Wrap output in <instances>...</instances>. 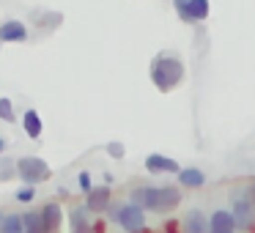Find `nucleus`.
<instances>
[{
	"mask_svg": "<svg viewBox=\"0 0 255 233\" xmlns=\"http://www.w3.org/2000/svg\"><path fill=\"white\" fill-rule=\"evenodd\" d=\"M129 203L140 206L143 211H156V214H167V211L181 206V189L178 187H137L129 198Z\"/></svg>",
	"mask_w": 255,
	"mask_h": 233,
	"instance_id": "f257e3e1",
	"label": "nucleus"
},
{
	"mask_svg": "<svg viewBox=\"0 0 255 233\" xmlns=\"http://www.w3.org/2000/svg\"><path fill=\"white\" fill-rule=\"evenodd\" d=\"M151 80L162 94H167L184 80V63L176 55H159L151 63Z\"/></svg>",
	"mask_w": 255,
	"mask_h": 233,
	"instance_id": "f03ea898",
	"label": "nucleus"
},
{
	"mask_svg": "<svg viewBox=\"0 0 255 233\" xmlns=\"http://www.w3.org/2000/svg\"><path fill=\"white\" fill-rule=\"evenodd\" d=\"M107 217L124 233H145V211L134 203H113L107 209Z\"/></svg>",
	"mask_w": 255,
	"mask_h": 233,
	"instance_id": "7ed1b4c3",
	"label": "nucleus"
},
{
	"mask_svg": "<svg viewBox=\"0 0 255 233\" xmlns=\"http://www.w3.org/2000/svg\"><path fill=\"white\" fill-rule=\"evenodd\" d=\"M231 214H233V222H236V231L250 233L255 228V206H253V200H250L247 189H236V192H233Z\"/></svg>",
	"mask_w": 255,
	"mask_h": 233,
	"instance_id": "20e7f679",
	"label": "nucleus"
},
{
	"mask_svg": "<svg viewBox=\"0 0 255 233\" xmlns=\"http://www.w3.org/2000/svg\"><path fill=\"white\" fill-rule=\"evenodd\" d=\"M17 176L22 178L28 187H36V184L47 181V178L52 176V170L44 159H39V156H22V159L17 162Z\"/></svg>",
	"mask_w": 255,
	"mask_h": 233,
	"instance_id": "39448f33",
	"label": "nucleus"
},
{
	"mask_svg": "<svg viewBox=\"0 0 255 233\" xmlns=\"http://www.w3.org/2000/svg\"><path fill=\"white\" fill-rule=\"evenodd\" d=\"M110 206H113L110 187H94L85 195V211H88V214H107Z\"/></svg>",
	"mask_w": 255,
	"mask_h": 233,
	"instance_id": "423d86ee",
	"label": "nucleus"
},
{
	"mask_svg": "<svg viewBox=\"0 0 255 233\" xmlns=\"http://www.w3.org/2000/svg\"><path fill=\"white\" fill-rule=\"evenodd\" d=\"M209 233H236V222H233L231 209H217L209 217Z\"/></svg>",
	"mask_w": 255,
	"mask_h": 233,
	"instance_id": "0eeeda50",
	"label": "nucleus"
},
{
	"mask_svg": "<svg viewBox=\"0 0 255 233\" xmlns=\"http://www.w3.org/2000/svg\"><path fill=\"white\" fill-rule=\"evenodd\" d=\"M41 214V228L44 233H58L61 231V222H63V211L58 203H44V209H39Z\"/></svg>",
	"mask_w": 255,
	"mask_h": 233,
	"instance_id": "6e6552de",
	"label": "nucleus"
},
{
	"mask_svg": "<svg viewBox=\"0 0 255 233\" xmlns=\"http://www.w3.org/2000/svg\"><path fill=\"white\" fill-rule=\"evenodd\" d=\"M145 170L148 173H181V165H178L176 159H170V156H162V154H151L145 156Z\"/></svg>",
	"mask_w": 255,
	"mask_h": 233,
	"instance_id": "1a4fd4ad",
	"label": "nucleus"
},
{
	"mask_svg": "<svg viewBox=\"0 0 255 233\" xmlns=\"http://www.w3.org/2000/svg\"><path fill=\"white\" fill-rule=\"evenodd\" d=\"M69 225H72V233H96V222L88 220V211L83 209H72L69 211Z\"/></svg>",
	"mask_w": 255,
	"mask_h": 233,
	"instance_id": "9d476101",
	"label": "nucleus"
},
{
	"mask_svg": "<svg viewBox=\"0 0 255 233\" xmlns=\"http://www.w3.org/2000/svg\"><path fill=\"white\" fill-rule=\"evenodd\" d=\"M181 231L184 233H209V220H206V214L200 209H192V211H187V217H184Z\"/></svg>",
	"mask_w": 255,
	"mask_h": 233,
	"instance_id": "9b49d317",
	"label": "nucleus"
},
{
	"mask_svg": "<svg viewBox=\"0 0 255 233\" xmlns=\"http://www.w3.org/2000/svg\"><path fill=\"white\" fill-rule=\"evenodd\" d=\"M178 184H181L184 189H200L206 184V173L198 170V167H181V173H178Z\"/></svg>",
	"mask_w": 255,
	"mask_h": 233,
	"instance_id": "f8f14e48",
	"label": "nucleus"
},
{
	"mask_svg": "<svg viewBox=\"0 0 255 233\" xmlns=\"http://www.w3.org/2000/svg\"><path fill=\"white\" fill-rule=\"evenodd\" d=\"M28 39V28L22 22H6L0 25V41H25Z\"/></svg>",
	"mask_w": 255,
	"mask_h": 233,
	"instance_id": "ddd939ff",
	"label": "nucleus"
},
{
	"mask_svg": "<svg viewBox=\"0 0 255 233\" xmlns=\"http://www.w3.org/2000/svg\"><path fill=\"white\" fill-rule=\"evenodd\" d=\"M22 126H25V132H28V137H33V140H39L41 132H44V123H41V118L36 110H28L22 116Z\"/></svg>",
	"mask_w": 255,
	"mask_h": 233,
	"instance_id": "4468645a",
	"label": "nucleus"
},
{
	"mask_svg": "<svg viewBox=\"0 0 255 233\" xmlns=\"http://www.w3.org/2000/svg\"><path fill=\"white\" fill-rule=\"evenodd\" d=\"M206 17H209V0H189L187 22H200Z\"/></svg>",
	"mask_w": 255,
	"mask_h": 233,
	"instance_id": "2eb2a0df",
	"label": "nucleus"
},
{
	"mask_svg": "<svg viewBox=\"0 0 255 233\" xmlns=\"http://www.w3.org/2000/svg\"><path fill=\"white\" fill-rule=\"evenodd\" d=\"M0 233H25L22 214H6V220L0 225Z\"/></svg>",
	"mask_w": 255,
	"mask_h": 233,
	"instance_id": "dca6fc26",
	"label": "nucleus"
},
{
	"mask_svg": "<svg viewBox=\"0 0 255 233\" xmlns=\"http://www.w3.org/2000/svg\"><path fill=\"white\" fill-rule=\"evenodd\" d=\"M22 222H25V233H44L39 211H25V214H22Z\"/></svg>",
	"mask_w": 255,
	"mask_h": 233,
	"instance_id": "f3484780",
	"label": "nucleus"
},
{
	"mask_svg": "<svg viewBox=\"0 0 255 233\" xmlns=\"http://www.w3.org/2000/svg\"><path fill=\"white\" fill-rule=\"evenodd\" d=\"M14 198H17L19 203H30V200L36 198V189H33V187H28V184H25L22 189H17V195H14Z\"/></svg>",
	"mask_w": 255,
	"mask_h": 233,
	"instance_id": "a211bd4d",
	"label": "nucleus"
},
{
	"mask_svg": "<svg viewBox=\"0 0 255 233\" xmlns=\"http://www.w3.org/2000/svg\"><path fill=\"white\" fill-rule=\"evenodd\" d=\"M77 184H80V192H85V195H88L91 189H94V181H91V173H88V170H83V173L77 176Z\"/></svg>",
	"mask_w": 255,
	"mask_h": 233,
	"instance_id": "6ab92c4d",
	"label": "nucleus"
},
{
	"mask_svg": "<svg viewBox=\"0 0 255 233\" xmlns=\"http://www.w3.org/2000/svg\"><path fill=\"white\" fill-rule=\"evenodd\" d=\"M0 118L3 121H14V107L8 99H0Z\"/></svg>",
	"mask_w": 255,
	"mask_h": 233,
	"instance_id": "aec40b11",
	"label": "nucleus"
},
{
	"mask_svg": "<svg viewBox=\"0 0 255 233\" xmlns=\"http://www.w3.org/2000/svg\"><path fill=\"white\" fill-rule=\"evenodd\" d=\"M173 6H176L178 17H181V19H187V11H189V0H173Z\"/></svg>",
	"mask_w": 255,
	"mask_h": 233,
	"instance_id": "412c9836",
	"label": "nucleus"
},
{
	"mask_svg": "<svg viewBox=\"0 0 255 233\" xmlns=\"http://www.w3.org/2000/svg\"><path fill=\"white\" fill-rule=\"evenodd\" d=\"M107 154H110L113 159H121V156H124V145L121 143H110V145H107Z\"/></svg>",
	"mask_w": 255,
	"mask_h": 233,
	"instance_id": "4be33fe9",
	"label": "nucleus"
},
{
	"mask_svg": "<svg viewBox=\"0 0 255 233\" xmlns=\"http://www.w3.org/2000/svg\"><path fill=\"white\" fill-rule=\"evenodd\" d=\"M247 192H250V200H253V206H255V178H253V184L247 187Z\"/></svg>",
	"mask_w": 255,
	"mask_h": 233,
	"instance_id": "5701e85b",
	"label": "nucleus"
},
{
	"mask_svg": "<svg viewBox=\"0 0 255 233\" xmlns=\"http://www.w3.org/2000/svg\"><path fill=\"white\" fill-rule=\"evenodd\" d=\"M3 148H6V140L0 137V154H3Z\"/></svg>",
	"mask_w": 255,
	"mask_h": 233,
	"instance_id": "b1692460",
	"label": "nucleus"
},
{
	"mask_svg": "<svg viewBox=\"0 0 255 233\" xmlns=\"http://www.w3.org/2000/svg\"><path fill=\"white\" fill-rule=\"evenodd\" d=\"M3 220H6V214H3V211H0V225H3Z\"/></svg>",
	"mask_w": 255,
	"mask_h": 233,
	"instance_id": "393cba45",
	"label": "nucleus"
}]
</instances>
